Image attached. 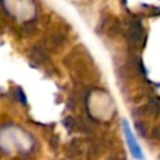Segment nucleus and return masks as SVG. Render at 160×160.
<instances>
[{
  "label": "nucleus",
  "instance_id": "1",
  "mask_svg": "<svg viewBox=\"0 0 160 160\" xmlns=\"http://www.w3.org/2000/svg\"><path fill=\"white\" fill-rule=\"evenodd\" d=\"M32 146L31 135L20 127L6 125L0 128V150L4 153H27Z\"/></svg>",
  "mask_w": 160,
  "mask_h": 160
},
{
  "label": "nucleus",
  "instance_id": "2",
  "mask_svg": "<svg viewBox=\"0 0 160 160\" xmlns=\"http://www.w3.org/2000/svg\"><path fill=\"white\" fill-rule=\"evenodd\" d=\"M10 14L17 18H30L34 14V4L31 0H3Z\"/></svg>",
  "mask_w": 160,
  "mask_h": 160
},
{
  "label": "nucleus",
  "instance_id": "3",
  "mask_svg": "<svg viewBox=\"0 0 160 160\" xmlns=\"http://www.w3.org/2000/svg\"><path fill=\"white\" fill-rule=\"evenodd\" d=\"M122 131H124V136H125L128 148H129L131 155L135 159H143V152H142L141 146H139L138 141H136L135 135H133L132 129L129 128V124L127 121H122Z\"/></svg>",
  "mask_w": 160,
  "mask_h": 160
}]
</instances>
